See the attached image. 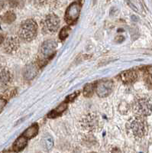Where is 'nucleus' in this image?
<instances>
[{"label": "nucleus", "mask_w": 152, "mask_h": 153, "mask_svg": "<svg viewBox=\"0 0 152 153\" xmlns=\"http://www.w3.org/2000/svg\"><path fill=\"white\" fill-rule=\"evenodd\" d=\"M127 132L129 136L135 139H141L146 136L148 132V125L144 117H135L128 120L127 123Z\"/></svg>", "instance_id": "nucleus-1"}, {"label": "nucleus", "mask_w": 152, "mask_h": 153, "mask_svg": "<svg viewBox=\"0 0 152 153\" xmlns=\"http://www.w3.org/2000/svg\"><path fill=\"white\" fill-rule=\"evenodd\" d=\"M80 126V128L86 132H98L102 129V120L98 114L91 113L81 119Z\"/></svg>", "instance_id": "nucleus-2"}, {"label": "nucleus", "mask_w": 152, "mask_h": 153, "mask_svg": "<svg viewBox=\"0 0 152 153\" xmlns=\"http://www.w3.org/2000/svg\"><path fill=\"white\" fill-rule=\"evenodd\" d=\"M38 24L33 19H27L22 22L19 27V35L24 41L34 40L38 34Z\"/></svg>", "instance_id": "nucleus-3"}, {"label": "nucleus", "mask_w": 152, "mask_h": 153, "mask_svg": "<svg viewBox=\"0 0 152 153\" xmlns=\"http://www.w3.org/2000/svg\"><path fill=\"white\" fill-rule=\"evenodd\" d=\"M132 109L138 117H148L152 112V99L149 97H137L133 102Z\"/></svg>", "instance_id": "nucleus-4"}, {"label": "nucleus", "mask_w": 152, "mask_h": 153, "mask_svg": "<svg viewBox=\"0 0 152 153\" xmlns=\"http://www.w3.org/2000/svg\"><path fill=\"white\" fill-rule=\"evenodd\" d=\"M57 44L54 40H47L44 42L40 48L41 58L38 61V66L45 65L44 62H47L51 56L54 55L56 52Z\"/></svg>", "instance_id": "nucleus-5"}, {"label": "nucleus", "mask_w": 152, "mask_h": 153, "mask_svg": "<svg viewBox=\"0 0 152 153\" xmlns=\"http://www.w3.org/2000/svg\"><path fill=\"white\" fill-rule=\"evenodd\" d=\"M60 19L54 13L47 14L44 19L42 28L45 33L54 34L60 27Z\"/></svg>", "instance_id": "nucleus-6"}, {"label": "nucleus", "mask_w": 152, "mask_h": 153, "mask_svg": "<svg viewBox=\"0 0 152 153\" xmlns=\"http://www.w3.org/2000/svg\"><path fill=\"white\" fill-rule=\"evenodd\" d=\"M81 2H73L65 12L64 19L68 25H73L80 16L81 10Z\"/></svg>", "instance_id": "nucleus-7"}, {"label": "nucleus", "mask_w": 152, "mask_h": 153, "mask_svg": "<svg viewBox=\"0 0 152 153\" xmlns=\"http://www.w3.org/2000/svg\"><path fill=\"white\" fill-rule=\"evenodd\" d=\"M112 82L111 80H102L96 86V91L99 97H105L109 95L112 90Z\"/></svg>", "instance_id": "nucleus-8"}, {"label": "nucleus", "mask_w": 152, "mask_h": 153, "mask_svg": "<svg viewBox=\"0 0 152 153\" xmlns=\"http://www.w3.org/2000/svg\"><path fill=\"white\" fill-rule=\"evenodd\" d=\"M19 47V40L16 37L8 38L4 42V49L6 52H15Z\"/></svg>", "instance_id": "nucleus-9"}, {"label": "nucleus", "mask_w": 152, "mask_h": 153, "mask_svg": "<svg viewBox=\"0 0 152 153\" xmlns=\"http://www.w3.org/2000/svg\"><path fill=\"white\" fill-rule=\"evenodd\" d=\"M138 77L137 72L135 71H125L124 72H122L120 74V78L122 81L125 84H131L136 80Z\"/></svg>", "instance_id": "nucleus-10"}, {"label": "nucleus", "mask_w": 152, "mask_h": 153, "mask_svg": "<svg viewBox=\"0 0 152 153\" xmlns=\"http://www.w3.org/2000/svg\"><path fill=\"white\" fill-rule=\"evenodd\" d=\"M12 80V74L6 68H0V88L5 87Z\"/></svg>", "instance_id": "nucleus-11"}, {"label": "nucleus", "mask_w": 152, "mask_h": 153, "mask_svg": "<svg viewBox=\"0 0 152 153\" xmlns=\"http://www.w3.org/2000/svg\"><path fill=\"white\" fill-rule=\"evenodd\" d=\"M27 143H28V139L23 136H20V137L16 139V142L13 144V147H12L13 151L16 152H21L22 150L25 148V146H27Z\"/></svg>", "instance_id": "nucleus-12"}, {"label": "nucleus", "mask_w": 152, "mask_h": 153, "mask_svg": "<svg viewBox=\"0 0 152 153\" xmlns=\"http://www.w3.org/2000/svg\"><path fill=\"white\" fill-rule=\"evenodd\" d=\"M38 131H39V126H38V124H33L32 126L28 127V129L24 131L22 136L25 137L27 139H31V138L37 136V134L38 133Z\"/></svg>", "instance_id": "nucleus-13"}, {"label": "nucleus", "mask_w": 152, "mask_h": 153, "mask_svg": "<svg viewBox=\"0 0 152 153\" xmlns=\"http://www.w3.org/2000/svg\"><path fill=\"white\" fill-rule=\"evenodd\" d=\"M38 71V65H29V66L26 67V70L25 71H24V77L28 79V80H31V79L34 78L36 76Z\"/></svg>", "instance_id": "nucleus-14"}, {"label": "nucleus", "mask_w": 152, "mask_h": 153, "mask_svg": "<svg viewBox=\"0 0 152 153\" xmlns=\"http://www.w3.org/2000/svg\"><path fill=\"white\" fill-rule=\"evenodd\" d=\"M67 108V103H66V102H64L61 105H59L58 107L54 109L51 113H50V114L48 115L49 117H50V118H54V117H59L60 115H61L65 111Z\"/></svg>", "instance_id": "nucleus-15"}, {"label": "nucleus", "mask_w": 152, "mask_h": 153, "mask_svg": "<svg viewBox=\"0 0 152 153\" xmlns=\"http://www.w3.org/2000/svg\"><path fill=\"white\" fill-rule=\"evenodd\" d=\"M16 16L14 12H12V11H8L2 16V21L5 23L10 24V23L13 22L16 20Z\"/></svg>", "instance_id": "nucleus-16"}, {"label": "nucleus", "mask_w": 152, "mask_h": 153, "mask_svg": "<svg viewBox=\"0 0 152 153\" xmlns=\"http://www.w3.org/2000/svg\"><path fill=\"white\" fill-rule=\"evenodd\" d=\"M94 87L95 86L93 84H87L83 89V95L86 97H91L93 94Z\"/></svg>", "instance_id": "nucleus-17"}, {"label": "nucleus", "mask_w": 152, "mask_h": 153, "mask_svg": "<svg viewBox=\"0 0 152 153\" xmlns=\"http://www.w3.org/2000/svg\"><path fill=\"white\" fill-rule=\"evenodd\" d=\"M42 143H43V146L45 148H51L52 146H53V139H52L51 136H49V135H46L42 139Z\"/></svg>", "instance_id": "nucleus-18"}, {"label": "nucleus", "mask_w": 152, "mask_h": 153, "mask_svg": "<svg viewBox=\"0 0 152 153\" xmlns=\"http://www.w3.org/2000/svg\"><path fill=\"white\" fill-rule=\"evenodd\" d=\"M70 30V28L69 26H65L61 29V31H60V34H59V38L61 39V41H64L66 38H67Z\"/></svg>", "instance_id": "nucleus-19"}, {"label": "nucleus", "mask_w": 152, "mask_h": 153, "mask_svg": "<svg viewBox=\"0 0 152 153\" xmlns=\"http://www.w3.org/2000/svg\"><path fill=\"white\" fill-rule=\"evenodd\" d=\"M79 95V92H76V93H73V94H71L70 96H68L67 97V99H66V103L67 102H71V101H73V100H75L76 98V97Z\"/></svg>", "instance_id": "nucleus-20"}, {"label": "nucleus", "mask_w": 152, "mask_h": 153, "mask_svg": "<svg viewBox=\"0 0 152 153\" xmlns=\"http://www.w3.org/2000/svg\"><path fill=\"white\" fill-rule=\"evenodd\" d=\"M5 103H6V100H5V99H3V98L0 97V111H1L2 108L5 106Z\"/></svg>", "instance_id": "nucleus-21"}, {"label": "nucleus", "mask_w": 152, "mask_h": 153, "mask_svg": "<svg viewBox=\"0 0 152 153\" xmlns=\"http://www.w3.org/2000/svg\"><path fill=\"white\" fill-rule=\"evenodd\" d=\"M110 153H121V151H120L119 149H118V148H116V147H115V148L112 149Z\"/></svg>", "instance_id": "nucleus-22"}, {"label": "nucleus", "mask_w": 152, "mask_h": 153, "mask_svg": "<svg viewBox=\"0 0 152 153\" xmlns=\"http://www.w3.org/2000/svg\"><path fill=\"white\" fill-rule=\"evenodd\" d=\"M3 42H5V38L2 35H0V44L3 43Z\"/></svg>", "instance_id": "nucleus-23"}, {"label": "nucleus", "mask_w": 152, "mask_h": 153, "mask_svg": "<svg viewBox=\"0 0 152 153\" xmlns=\"http://www.w3.org/2000/svg\"><path fill=\"white\" fill-rule=\"evenodd\" d=\"M90 153H97V152H90Z\"/></svg>", "instance_id": "nucleus-24"}]
</instances>
